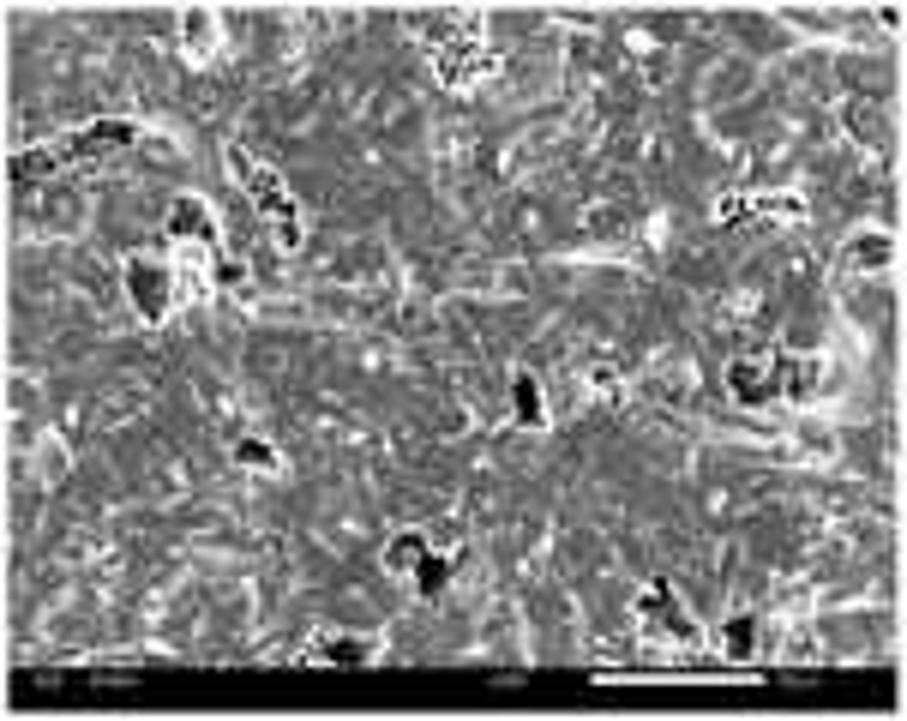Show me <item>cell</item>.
I'll return each mask as SVG.
<instances>
[{"instance_id":"6da1fadb","label":"cell","mask_w":907,"mask_h":721,"mask_svg":"<svg viewBox=\"0 0 907 721\" xmlns=\"http://www.w3.org/2000/svg\"><path fill=\"white\" fill-rule=\"evenodd\" d=\"M228 175L240 180V187L253 192V199H259V211L271 217L277 223V241H283V247H301V223H295V199H289L283 192V180H277L271 169H259V163L247 157V151L240 145H228Z\"/></svg>"},{"instance_id":"7a4b0ae2","label":"cell","mask_w":907,"mask_h":721,"mask_svg":"<svg viewBox=\"0 0 907 721\" xmlns=\"http://www.w3.org/2000/svg\"><path fill=\"white\" fill-rule=\"evenodd\" d=\"M126 289H133V307L150 319V325H163V319H169V301H175V270L169 265L133 259V265H126Z\"/></svg>"},{"instance_id":"3957f363","label":"cell","mask_w":907,"mask_h":721,"mask_svg":"<svg viewBox=\"0 0 907 721\" xmlns=\"http://www.w3.org/2000/svg\"><path fill=\"white\" fill-rule=\"evenodd\" d=\"M637 620H643L649 631H668L673 643H697V637H704L697 620H685V608L673 601V584H649L643 596H637Z\"/></svg>"},{"instance_id":"277c9868","label":"cell","mask_w":907,"mask_h":721,"mask_svg":"<svg viewBox=\"0 0 907 721\" xmlns=\"http://www.w3.org/2000/svg\"><path fill=\"white\" fill-rule=\"evenodd\" d=\"M133 138H138V126H133V121H91L85 133L55 138V151H60V163H72V157H109V151L133 145Z\"/></svg>"},{"instance_id":"5b68a950","label":"cell","mask_w":907,"mask_h":721,"mask_svg":"<svg viewBox=\"0 0 907 721\" xmlns=\"http://www.w3.org/2000/svg\"><path fill=\"white\" fill-rule=\"evenodd\" d=\"M169 241H204V247L216 253V223H211V204H204L199 192H181V199L169 204Z\"/></svg>"},{"instance_id":"8992f818","label":"cell","mask_w":907,"mask_h":721,"mask_svg":"<svg viewBox=\"0 0 907 721\" xmlns=\"http://www.w3.org/2000/svg\"><path fill=\"white\" fill-rule=\"evenodd\" d=\"M727 385H734V397H746V403H775V360H734L727 367Z\"/></svg>"},{"instance_id":"52a82bcc","label":"cell","mask_w":907,"mask_h":721,"mask_svg":"<svg viewBox=\"0 0 907 721\" xmlns=\"http://www.w3.org/2000/svg\"><path fill=\"white\" fill-rule=\"evenodd\" d=\"M817 379H824V360L817 355H782L775 360V391L782 397H806V391H817Z\"/></svg>"},{"instance_id":"ba28073f","label":"cell","mask_w":907,"mask_h":721,"mask_svg":"<svg viewBox=\"0 0 907 721\" xmlns=\"http://www.w3.org/2000/svg\"><path fill=\"white\" fill-rule=\"evenodd\" d=\"M55 169H60V151H55V145L12 151V157H7V175H12V180H43V175H55Z\"/></svg>"},{"instance_id":"9c48e42d","label":"cell","mask_w":907,"mask_h":721,"mask_svg":"<svg viewBox=\"0 0 907 721\" xmlns=\"http://www.w3.org/2000/svg\"><path fill=\"white\" fill-rule=\"evenodd\" d=\"M421 553H427V535H415V530L391 535V541H385V572H391V577H408V572L421 565Z\"/></svg>"},{"instance_id":"30bf717a","label":"cell","mask_w":907,"mask_h":721,"mask_svg":"<svg viewBox=\"0 0 907 721\" xmlns=\"http://www.w3.org/2000/svg\"><path fill=\"white\" fill-rule=\"evenodd\" d=\"M511 391H517V421H523V428H541V421H547V409H541V385H535L529 373H517V379H511Z\"/></svg>"},{"instance_id":"8fae6325","label":"cell","mask_w":907,"mask_h":721,"mask_svg":"<svg viewBox=\"0 0 907 721\" xmlns=\"http://www.w3.org/2000/svg\"><path fill=\"white\" fill-rule=\"evenodd\" d=\"M848 265H860V270L889 265V235H860V241H848Z\"/></svg>"},{"instance_id":"7c38bea8","label":"cell","mask_w":907,"mask_h":721,"mask_svg":"<svg viewBox=\"0 0 907 721\" xmlns=\"http://www.w3.org/2000/svg\"><path fill=\"white\" fill-rule=\"evenodd\" d=\"M721 643H727V655H734V662H746L751 643H758V625H751L746 613H734V620L721 625Z\"/></svg>"},{"instance_id":"4fadbf2b","label":"cell","mask_w":907,"mask_h":721,"mask_svg":"<svg viewBox=\"0 0 907 721\" xmlns=\"http://www.w3.org/2000/svg\"><path fill=\"white\" fill-rule=\"evenodd\" d=\"M445 577H451V559H439V553H421V565H415L421 596H439V589H445Z\"/></svg>"},{"instance_id":"5bb4252c","label":"cell","mask_w":907,"mask_h":721,"mask_svg":"<svg viewBox=\"0 0 907 721\" xmlns=\"http://www.w3.org/2000/svg\"><path fill=\"white\" fill-rule=\"evenodd\" d=\"M235 463H240V469H277V451L265 445V440H240L235 445Z\"/></svg>"},{"instance_id":"9a60e30c","label":"cell","mask_w":907,"mask_h":721,"mask_svg":"<svg viewBox=\"0 0 907 721\" xmlns=\"http://www.w3.org/2000/svg\"><path fill=\"white\" fill-rule=\"evenodd\" d=\"M325 655H331V662H343V667H355V662H367V643H355V637H331V643H325Z\"/></svg>"},{"instance_id":"2e32d148","label":"cell","mask_w":907,"mask_h":721,"mask_svg":"<svg viewBox=\"0 0 907 721\" xmlns=\"http://www.w3.org/2000/svg\"><path fill=\"white\" fill-rule=\"evenodd\" d=\"M758 211H775V217H799V211H806V204H799V199H787V192H782V199H758Z\"/></svg>"},{"instance_id":"e0dca14e","label":"cell","mask_w":907,"mask_h":721,"mask_svg":"<svg viewBox=\"0 0 907 721\" xmlns=\"http://www.w3.org/2000/svg\"><path fill=\"white\" fill-rule=\"evenodd\" d=\"M24 686H43V691H55V686H67V674H48V667H31V674H24Z\"/></svg>"}]
</instances>
